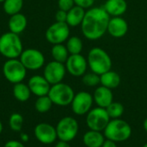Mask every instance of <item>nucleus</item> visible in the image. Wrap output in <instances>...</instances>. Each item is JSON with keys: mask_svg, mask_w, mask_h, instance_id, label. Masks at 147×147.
I'll use <instances>...</instances> for the list:
<instances>
[{"mask_svg": "<svg viewBox=\"0 0 147 147\" xmlns=\"http://www.w3.org/2000/svg\"><path fill=\"white\" fill-rule=\"evenodd\" d=\"M110 120L106 109L100 107L91 109L86 115V124L90 130L102 132L105 129Z\"/></svg>", "mask_w": 147, "mask_h": 147, "instance_id": "obj_8", "label": "nucleus"}, {"mask_svg": "<svg viewBox=\"0 0 147 147\" xmlns=\"http://www.w3.org/2000/svg\"><path fill=\"white\" fill-rule=\"evenodd\" d=\"M109 19V15L102 7L89 9L80 25L83 35L90 40L101 39L108 31Z\"/></svg>", "mask_w": 147, "mask_h": 147, "instance_id": "obj_1", "label": "nucleus"}, {"mask_svg": "<svg viewBox=\"0 0 147 147\" xmlns=\"http://www.w3.org/2000/svg\"><path fill=\"white\" fill-rule=\"evenodd\" d=\"M79 125L77 120L71 116L62 118L56 126L58 139L61 141L70 142L78 135Z\"/></svg>", "mask_w": 147, "mask_h": 147, "instance_id": "obj_7", "label": "nucleus"}, {"mask_svg": "<svg viewBox=\"0 0 147 147\" xmlns=\"http://www.w3.org/2000/svg\"><path fill=\"white\" fill-rule=\"evenodd\" d=\"M19 58L24 67L30 71L39 70L45 64V57L43 53L35 48H28L23 50Z\"/></svg>", "mask_w": 147, "mask_h": 147, "instance_id": "obj_10", "label": "nucleus"}, {"mask_svg": "<svg viewBox=\"0 0 147 147\" xmlns=\"http://www.w3.org/2000/svg\"><path fill=\"white\" fill-rule=\"evenodd\" d=\"M53 102L50 99V97L48 96V95L47 96H39L37 98V100L35 101V109L37 112L43 114V113H47L48 112L52 106H53Z\"/></svg>", "mask_w": 147, "mask_h": 147, "instance_id": "obj_27", "label": "nucleus"}, {"mask_svg": "<svg viewBox=\"0 0 147 147\" xmlns=\"http://www.w3.org/2000/svg\"><path fill=\"white\" fill-rule=\"evenodd\" d=\"M105 136L99 131L89 130L83 136V142L86 147H102Z\"/></svg>", "mask_w": 147, "mask_h": 147, "instance_id": "obj_20", "label": "nucleus"}, {"mask_svg": "<svg viewBox=\"0 0 147 147\" xmlns=\"http://www.w3.org/2000/svg\"><path fill=\"white\" fill-rule=\"evenodd\" d=\"M27 25L28 19L21 12L10 16L8 22V27L9 31L16 34H20L21 33H22L26 29Z\"/></svg>", "mask_w": 147, "mask_h": 147, "instance_id": "obj_19", "label": "nucleus"}, {"mask_svg": "<svg viewBox=\"0 0 147 147\" xmlns=\"http://www.w3.org/2000/svg\"><path fill=\"white\" fill-rule=\"evenodd\" d=\"M66 71L73 77H83L88 68L87 59L81 53L70 54L66 62L65 63Z\"/></svg>", "mask_w": 147, "mask_h": 147, "instance_id": "obj_13", "label": "nucleus"}, {"mask_svg": "<svg viewBox=\"0 0 147 147\" xmlns=\"http://www.w3.org/2000/svg\"><path fill=\"white\" fill-rule=\"evenodd\" d=\"M96 0H74L75 5L79 6L84 9H89L92 8Z\"/></svg>", "mask_w": 147, "mask_h": 147, "instance_id": "obj_32", "label": "nucleus"}, {"mask_svg": "<svg viewBox=\"0 0 147 147\" xmlns=\"http://www.w3.org/2000/svg\"><path fill=\"white\" fill-rule=\"evenodd\" d=\"M106 140H112L115 143L127 140L132 135L131 126L124 120L111 119L103 130Z\"/></svg>", "mask_w": 147, "mask_h": 147, "instance_id": "obj_4", "label": "nucleus"}, {"mask_svg": "<svg viewBox=\"0 0 147 147\" xmlns=\"http://www.w3.org/2000/svg\"><path fill=\"white\" fill-rule=\"evenodd\" d=\"M65 73L66 68L65 64L53 60L47 63L44 67L43 77L51 85H53L61 83L65 76Z\"/></svg>", "mask_w": 147, "mask_h": 147, "instance_id": "obj_12", "label": "nucleus"}, {"mask_svg": "<svg viewBox=\"0 0 147 147\" xmlns=\"http://www.w3.org/2000/svg\"><path fill=\"white\" fill-rule=\"evenodd\" d=\"M102 147H117V145L115 142L109 140H105L104 143L102 144Z\"/></svg>", "mask_w": 147, "mask_h": 147, "instance_id": "obj_35", "label": "nucleus"}, {"mask_svg": "<svg viewBox=\"0 0 147 147\" xmlns=\"http://www.w3.org/2000/svg\"><path fill=\"white\" fill-rule=\"evenodd\" d=\"M45 36L52 45L63 44L70 37V27L66 22H55L47 28Z\"/></svg>", "mask_w": 147, "mask_h": 147, "instance_id": "obj_9", "label": "nucleus"}, {"mask_svg": "<svg viewBox=\"0 0 147 147\" xmlns=\"http://www.w3.org/2000/svg\"><path fill=\"white\" fill-rule=\"evenodd\" d=\"M143 127H144L145 131L147 133V118L144 121V122H143Z\"/></svg>", "mask_w": 147, "mask_h": 147, "instance_id": "obj_38", "label": "nucleus"}, {"mask_svg": "<svg viewBox=\"0 0 147 147\" xmlns=\"http://www.w3.org/2000/svg\"><path fill=\"white\" fill-rule=\"evenodd\" d=\"M100 84L104 87L113 90L120 85L121 77L116 71L110 70L100 76Z\"/></svg>", "mask_w": 147, "mask_h": 147, "instance_id": "obj_22", "label": "nucleus"}, {"mask_svg": "<svg viewBox=\"0 0 147 147\" xmlns=\"http://www.w3.org/2000/svg\"><path fill=\"white\" fill-rule=\"evenodd\" d=\"M22 51V42L19 34L9 31L0 36V54L4 58L18 59Z\"/></svg>", "mask_w": 147, "mask_h": 147, "instance_id": "obj_3", "label": "nucleus"}, {"mask_svg": "<svg viewBox=\"0 0 147 147\" xmlns=\"http://www.w3.org/2000/svg\"><path fill=\"white\" fill-rule=\"evenodd\" d=\"M82 82L88 87H95L100 84V76L92 71L85 73L82 78Z\"/></svg>", "mask_w": 147, "mask_h": 147, "instance_id": "obj_30", "label": "nucleus"}, {"mask_svg": "<svg viewBox=\"0 0 147 147\" xmlns=\"http://www.w3.org/2000/svg\"><path fill=\"white\" fill-rule=\"evenodd\" d=\"M30 95H31V91L28 84L22 82L14 84L13 96L17 101L22 102H27L29 99Z\"/></svg>", "mask_w": 147, "mask_h": 147, "instance_id": "obj_23", "label": "nucleus"}, {"mask_svg": "<svg viewBox=\"0 0 147 147\" xmlns=\"http://www.w3.org/2000/svg\"><path fill=\"white\" fill-rule=\"evenodd\" d=\"M143 147H147V143L146 144H145V145H144V146Z\"/></svg>", "mask_w": 147, "mask_h": 147, "instance_id": "obj_40", "label": "nucleus"}, {"mask_svg": "<svg viewBox=\"0 0 147 147\" xmlns=\"http://www.w3.org/2000/svg\"><path fill=\"white\" fill-rule=\"evenodd\" d=\"M54 147H71V146L69 145V142H65V141L59 140V142L56 143V145H55Z\"/></svg>", "mask_w": 147, "mask_h": 147, "instance_id": "obj_36", "label": "nucleus"}, {"mask_svg": "<svg viewBox=\"0 0 147 147\" xmlns=\"http://www.w3.org/2000/svg\"><path fill=\"white\" fill-rule=\"evenodd\" d=\"M28 85L31 93L38 97L48 95L51 88V84L47 82V80L43 76L40 75H34L31 77L28 82Z\"/></svg>", "mask_w": 147, "mask_h": 147, "instance_id": "obj_15", "label": "nucleus"}, {"mask_svg": "<svg viewBox=\"0 0 147 147\" xmlns=\"http://www.w3.org/2000/svg\"><path fill=\"white\" fill-rule=\"evenodd\" d=\"M65 47L70 54H79L83 51L84 44L78 36H71L66 40Z\"/></svg>", "mask_w": 147, "mask_h": 147, "instance_id": "obj_26", "label": "nucleus"}, {"mask_svg": "<svg viewBox=\"0 0 147 147\" xmlns=\"http://www.w3.org/2000/svg\"><path fill=\"white\" fill-rule=\"evenodd\" d=\"M93 99L97 107L106 109L114 102V95L112 90L102 85L98 86L93 93Z\"/></svg>", "mask_w": 147, "mask_h": 147, "instance_id": "obj_17", "label": "nucleus"}, {"mask_svg": "<svg viewBox=\"0 0 147 147\" xmlns=\"http://www.w3.org/2000/svg\"><path fill=\"white\" fill-rule=\"evenodd\" d=\"M128 31V23L122 16L110 17L108 25V33L114 38H122Z\"/></svg>", "mask_w": 147, "mask_h": 147, "instance_id": "obj_16", "label": "nucleus"}, {"mask_svg": "<svg viewBox=\"0 0 147 147\" xmlns=\"http://www.w3.org/2000/svg\"><path fill=\"white\" fill-rule=\"evenodd\" d=\"M3 74L11 84L22 82L27 75V69L18 59H7L3 65Z\"/></svg>", "mask_w": 147, "mask_h": 147, "instance_id": "obj_6", "label": "nucleus"}, {"mask_svg": "<svg viewBox=\"0 0 147 147\" xmlns=\"http://www.w3.org/2000/svg\"><path fill=\"white\" fill-rule=\"evenodd\" d=\"M94 102L93 96L87 91H80L75 94L71 103L72 112L79 116L87 115L92 109Z\"/></svg>", "mask_w": 147, "mask_h": 147, "instance_id": "obj_11", "label": "nucleus"}, {"mask_svg": "<svg viewBox=\"0 0 147 147\" xmlns=\"http://www.w3.org/2000/svg\"><path fill=\"white\" fill-rule=\"evenodd\" d=\"M23 7V0H4L3 3V11L9 16L20 13Z\"/></svg>", "mask_w": 147, "mask_h": 147, "instance_id": "obj_25", "label": "nucleus"}, {"mask_svg": "<svg viewBox=\"0 0 147 147\" xmlns=\"http://www.w3.org/2000/svg\"><path fill=\"white\" fill-rule=\"evenodd\" d=\"M3 1H4V0H0V3H3Z\"/></svg>", "mask_w": 147, "mask_h": 147, "instance_id": "obj_41", "label": "nucleus"}, {"mask_svg": "<svg viewBox=\"0 0 147 147\" xmlns=\"http://www.w3.org/2000/svg\"><path fill=\"white\" fill-rule=\"evenodd\" d=\"M110 17L122 16L127 9L126 0H107L102 7Z\"/></svg>", "mask_w": 147, "mask_h": 147, "instance_id": "obj_18", "label": "nucleus"}, {"mask_svg": "<svg viewBox=\"0 0 147 147\" xmlns=\"http://www.w3.org/2000/svg\"><path fill=\"white\" fill-rule=\"evenodd\" d=\"M74 6H75L74 0H58L59 9L68 12Z\"/></svg>", "mask_w": 147, "mask_h": 147, "instance_id": "obj_31", "label": "nucleus"}, {"mask_svg": "<svg viewBox=\"0 0 147 147\" xmlns=\"http://www.w3.org/2000/svg\"><path fill=\"white\" fill-rule=\"evenodd\" d=\"M51 55L53 60L65 64L68 57L70 56V53L65 45L56 44V45H53V47L51 49Z\"/></svg>", "mask_w": 147, "mask_h": 147, "instance_id": "obj_24", "label": "nucleus"}, {"mask_svg": "<svg viewBox=\"0 0 147 147\" xmlns=\"http://www.w3.org/2000/svg\"><path fill=\"white\" fill-rule=\"evenodd\" d=\"M85 9L75 5L72 7L68 12H67V18H66V23L69 27L74 28L81 25L84 15H85Z\"/></svg>", "mask_w": 147, "mask_h": 147, "instance_id": "obj_21", "label": "nucleus"}, {"mask_svg": "<svg viewBox=\"0 0 147 147\" xmlns=\"http://www.w3.org/2000/svg\"><path fill=\"white\" fill-rule=\"evenodd\" d=\"M3 147H25L24 145L17 140H9L5 143Z\"/></svg>", "mask_w": 147, "mask_h": 147, "instance_id": "obj_34", "label": "nucleus"}, {"mask_svg": "<svg viewBox=\"0 0 147 147\" xmlns=\"http://www.w3.org/2000/svg\"><path fill=\"white\" fill-rule=\"evenodd\" d=\"M66 18H67V12L59 9L56 14H55V20L56 22H66Z\"/></svg>", "mask_w": 147, "mask_h": 147, "instance_id": "obj_33", "label": "nucleus"}, {"mask_svg": "<svg viewBox=\"0 0 147 147\" xmlns=\"http://www.w3.org/2000/svg\"><path fill=\"white\" fill-rule=\"evenodd\" d=\"M3 132V124H2V122H1V121H0V134Z\"/></svg>", "mask_w": 147, "mask_h": 147, "instance_id": "obj_39", "label": "nucleus"}, {"mask_svg": "<svg viewBox=\"0 0 147 147\" xmlns=\"http://www.w3.org/2000/svg\"><path fill=\"white\" fill-rule=\"evenodd\" d=\"M34 133L37 140L44 145H51L54 143L58 138L56 127L45 122L37 124Z\"/></svg>", "mask_w": 147, "mask_h": 147, "instance_id": "obj_14", "label": "nucleus"}, {"mask_svg": "<svg viewBox=\"0 0 147 147\" xmlns=\"http://www.w3.org/2000/svg\"><path fill=\"white\" fill-rule=\"evenodd\" d=\"M88 66L92 72L101 76L112 68V59L109 54L102 47L91 48L87 56Z\"/></svg>", "mask_w": 147, "mask_h": 147, "instance_id": "obj_2", "label": "nucleus"}, {"mask_svg": "<svg viewBox=\"0 0 147 147\" xmlns=\"http://www.w3.org/2000/svg\"><path fill=\"white\" fill-rule=\"evenodd\" d=\"M75 93L73 89L69 84L62 82L51 85L48 92V96L53 103L61 107L71 105Z\"/></svg>", "mask_w": 147, "mask_h": 147, "instance_id": "obj_5", "label": "nucleus"}, {"mask_svg": "<svg viewBox=\"0 0 147 147\" xmlns=\"http://www.w3.org/2000/svg\"><path fill=\"white\" fill-rule=\"evenodd\" d=\"M22 124H23V117L22 115L18 113H14L9 116V125L12 131L20 132L22 130Z\"/></svg>", "mask_w": 147, "mask_h": 147, "instance_id": "obj_29", "label": "nucleus"}, {"mask_svg": "<svg viewBox=\"0 0 147 147\" xmlns=\"http://www.w3.org/2000/svg\"><path fill=\"white\" fill-rule=\"evenodd\" d=\"M20 139H21V140H22V142H28V140H29V137H28V134L22 133V134H21V135H20Z\"/></svg>", "mask_w": 147, "mask_h": 147, "instance_id": "obj_37", "label": "nucleus"}, {"mask_svg": "<svg viewBox=\"0 0 147 147\" xmlns=\"http://www.w3.org/2000/svg\"><path fill=\"white\" fill-rule=\"evenodd\" d=\"M106 110L110 119H119L124 113V107L118 102H113L106 108Z\"/></svg>", "mask_w": 147, "mask_h": 147, "instance_id": "obj_28", "label": "nucleus"}]
</instances>
